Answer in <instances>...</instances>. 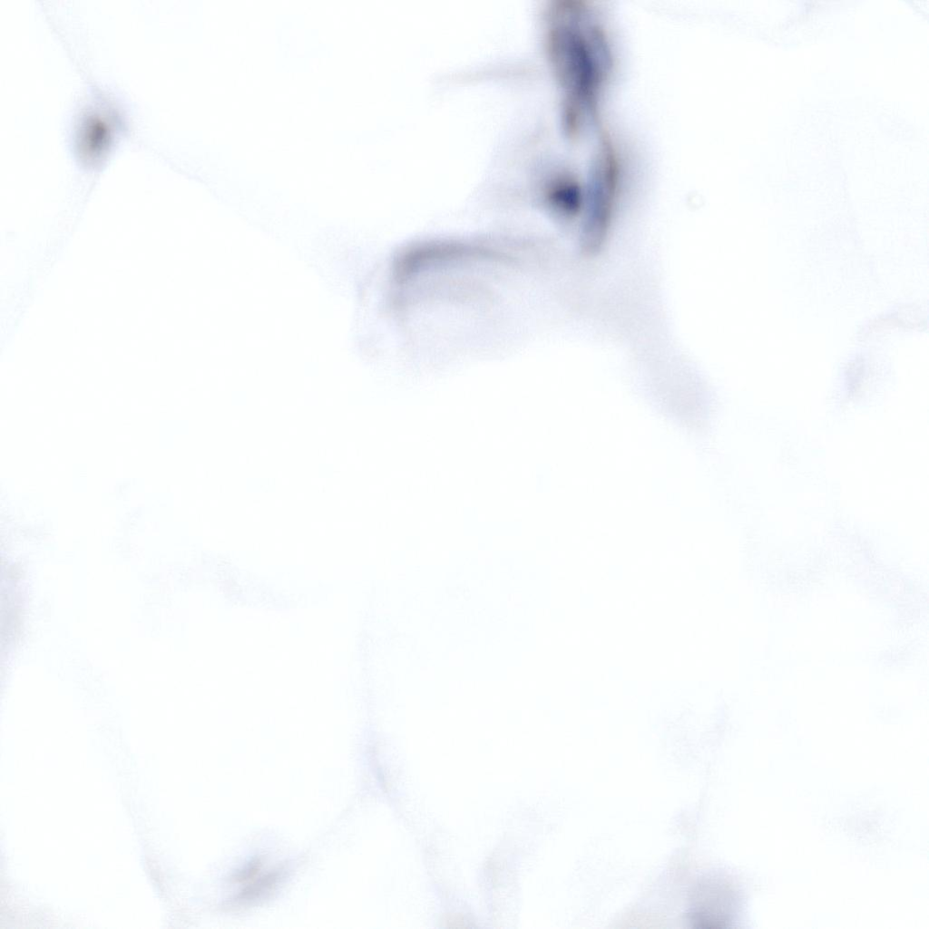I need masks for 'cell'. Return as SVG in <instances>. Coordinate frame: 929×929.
Instances as JSON below:
<instances>
[{"label": "cell", "instance_id": "6da1fadb", "mask_svg": "<svg viewBox=\"0 0 929 929\" xmlns=\"http://www.w3.org/2000/svg\"><path fill=\"white\" fill-rule=\"evenodd\" d=\"M549 33L551 58L569 96V109L592 112L607 73L605 35L587 8L573 4L556 8Z\"/></svg>", "mask_w": 929, "mask_h": 929}, {"label": "cell", "instance_id": "7a4b0ae2", "mask_svg": "<svg viewBox=\"0 0 929 929\" xmlns=\"http://www.w3.org/2000/svg\"><path fill=\"white\" fill-rule=\"evenodd\" d=\"M592 174L581 236L583 249L589 253L597 251L603 244L614 208L618 171L611 149L606 142Z\"/></svg>", "mask_w": 929, "mask_h": 929}]
</instances>
